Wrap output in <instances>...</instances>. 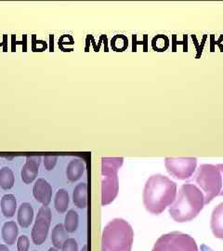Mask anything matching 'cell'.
Returning <instances> with one entry per match:
<instances>
[{"instance_id":"6da1fadb","label":"cell","mask_w":223,"mask_h":251,"mask_svg":"<svg viewBox=\"0 0 223 251\" xmlns=\"http://www.w3.org/2000/svg\"><path fill=\"white\" fill-rule=\"evenodd\" d=\"M175 181L162 174L147 179L143 190V205L152 215H160L175 201L178 193Z\"/></svg>"},{"instance_id":"7a4b0ae2","label":"cell","mask_w":223,"mask_h":251,"mask_svg":"<svg viewBox=\"0 0 223 251\" xmlns=\"http://www.w3.org/2000/svg\"><path fill=\"white\" fill-rule=\"evenodd\" d=\"M204 193L192 183H184L170 206V215L175 222L183 224L193 221L205 206Z\"/></svg>"},{"instance_id":"3957f363","label":"cell","mask_w":223,"mask_h":251,"mask_svg":"<svg viewBox=\"0 0 223 251\" xmlns=\"http://www.w3.org/2000/svg\"><path fill=\"white\" fill-rule=\"evenodd\" d=\"M133 241L131 225L123 219H114L103 228L101 251H131Z\"/></svg>"},{"instance_id":"277c9868","label":"cell","mask_w":223,"mask_h":251,"mask_svg":"<svg viewBox=\"0 0 223 251\" xmlns=\"http://www.w3.org/2000/svg\"><path fill=\"white\" fill-rule=\"evenodd\" d=\"M122 157L101 158V205L107 206L116 199L119 191L117 172L122 167Z\"/></svg>"},{"instance_id":"5b68a950","label":"cell","mask_w":223,"mask_h":251,"mask_svg":"<svg viewBox=\"0 0 223 251\" xmlns=\"http://www.w3.org/2000/svg\"><path fill=\"white\" fill-rule=\"evenodd\" d=\"M196 181L201 191L204 192L205 205H208L215 198L221 197L223 191V174L218 165H201L196 174Z\"/></svg>"},{"instance_id":"8992f818","label":"cell","mask_w":223,"mask_h":251,"mask_svg":"<svg viewBox=\"0 0 223 251\" xmlns=\"http://www.w3.org/2000/svg\"><path fill=\"white\" fill-rule=\"evenodd\" d=\"M152 251H199L196 240L189 234L171 232L160 236Z\"/></svg>"},{"instance_id":"52a82bcc","label":"cell","mask_w":223,"mask_h":251,"mask_svg":"<svg viewBox=\"0 0 223 251\" xmlns=\"http://www.w3.org/2000/svg\"><path fill=\"white\" fill-rule=\"evenodd\" d=\"M196 157H167L165 167L170 176L175 179H187L191 178L197 170Z\"/></svg>"},{"instance_id":"ba28073f","label":"cell","mask_w":223,"mask_h":251,"mask_svg":"<svg viewBox=\"0 0 223 251\" xmlns=\"http://www.w3.org/2000/svg\"><path fill=\"white\" fill-rule=\"evenodd\" d=\"M51 210L49 206H43L39 208L31 232L32 241L36 246L42 245L47 240L51 223Z\"/></svg>"},{"instance_id":"9c48e42d","label":"cell","mask_w":223,"mask_h":251,"mask_svg":"<svg viewBox=\"0 0 223 251\" xmlns=\"http://www.w3.org/2000/svg\"><path fill=\"white\" fill-rule=\"evenodd\" d=\"M33 195L37 202L49 206L52 198V187L45 179H38L33 187Z\"/></svg>"},{"instance_id":"30bf717a","label":"cell","mask_w":223,"mask_h":251,"mask_svg":"<svg viewBox=\"0 0 223 251\" xmlns=\"http://www.w3.org/2000/svg\"><path fill=\"white\" fill-rule=\"evenodd\" d=\"M41 163L40 156H27L26 162L23 166L21 176L25 183L30 184L36 179L38 169Z\"/></svg>"},{"instance_id":"8fae6325","label":"cell","mask_w":223,"mask_h":251,"mask_svg":"<svg viewBox=\"0 0 223 251\" xmlns=\"http://www.w3.org/2000/svg\"><path fill=\"white\" fill-rule=\"evenodd\" d=\"M210 228L216 238L223 240V202L216 206L212 211Z\"/></svg>"},{"instance_id":"7c38bea8","label":"cell","mask_w":223,"mask_h":251,"mask_svg":"<svg viewBox=\"0 0 223 251\" xmlns=\"http://www.w3.org/2000/svg\"><path fill=\"white\" fill-rule=\"evenodd\" d=\"M1 235L4 242L9 246H13L19 237L18 225L14 221L5 223L1 229Z\"/></svg>"},{"instance_id":"4fadbf2b","label":"cell","mask_w":223,"mask_h":251,"mask_svg":"<svg viewBox=\"0 0 223 251\" xmlns=\"http://www.w3.org/2000/svg\"><path fill=\"white\" fill-rule=\"evenodd\" d=\"M34 220V209L29 203H23L19 207L17 222L22 228L26 229Z\"/></svg>"},{"instance_id":"5bb4252c","label":"cell","mask_w":223,"mask_h":251,"mask_svg":"<svg viewBox=\"0 0 223 251\" xmlns=\"http://www.w3.org/2000/svg\"><path fill=\"white\" fill-rule=\"evenodd\" d=\"M73 202L78 208H86L88 206V185L86 182L78 183L73 193Z\"/></svg>"},{"instance_id":"9a60e30c","label":"cell","mask_w":223,"mask_h":251,"mask_svg":"<svg viewBox=\"0 0 223 251\" xmlns=\"http://www.w3.org/2000/svg\"><path fill=\"white\" fill-rule=\"evenodd\" d=\"M85 170H86V165L83 160H81L79 158L73 159L67 166V170H66L67 179L70 181H76L82 177Z\"/></svg>"},{"instance_id":"2e32d148","label":"cell","mask_w":223,"mask_h":251,"mask_svg":"<svg viewBox=\"0 0 223 251\" xmlns=\"http://www.w3.org/2000/svg\"><path fill=\"white\" fill-rule=\"evenodd\" d=\"M17 208L16 198L13 195H5L1 199V211L6 218H12Z\"/></svg>"},{"instance_id":"e0dca14e","label":"cell","mask_w":223,"mask_h":251,"mask_svg":"<svg viewBox=\"0 0 223 251\" xmlns=\"http://www.w3.org/2000/svg\"><path fill=\"white\" fill-rule=\"evenodd\" d=\"M54 206H55L56 210L60 214H63L67 211V208L69 206V194L66 190H64V189L58 190V192L55 196Z\"/></svg>"},{"instance_id":"ac0fdd59","label":"cell","mask_w":223,"mask_h":251,"mask_svg":"<svg viewBox=\"0 0 223 251\" xmlns=\"http://www.w3.org/2000/svg\"><path fill=\"white\" fill-rule=\"evenodd\" d=\"M67 239V232L63 224H58L52 230L51 242L54 248L60 250L63 247V243Z\"/></svg>"},{"instance_id":"d6986e66","label":"cell","mask_w":223,"mask_h":251,"mask_svg":"<svg viewBox=\"0 0 223 251\" xmlns=\"http://www.w3.org/2000/svg\"><path fill=\"white\" fill-rule=\"evenodd\" d=\"M79 223V217L77 212L74 209H70L64 219L63 226L66 230V232L69 233H74L78 228Z\"/></svg>"},{"instance_id":"ffe728a7","label":"cell","mask_w":223,"mask_h":251,"mask_svg":"<svg viewBox=\"0 0 223 251\" xmlns=\"http://www.w3.org/2000/svg\"><path fill=\"white\" fill-rule=\"evenodd\" d=\"M15 177L12 171L4 167L0 170V187L4 190H9L14 186Z\"/></svg>"},{"instance_id":"44dd1931","label":"cell","mask_w":223,"mask_h":251,"mask_svg":"<svg viewBox=\"0 0 223 251\" xmlns=\"http://www.w3.org/2000/svg\"><path fill=\"white\" fill-rule=\"evenodd\" d=\"M169 38L167 36L159 35L152 39V48L157 51H165L169 47Z\"/></svg>"},{"instance_id":"7402d4cb","label":"cell","mask_w":223,"mask_h":251,"mask_svg":"<svg viewBox=\"0 0 223 251\" xmlns=\"http://www.w3.org/2000/svg\"><path fill=\"white\" fill-rule=\"evenodd\" d=\"M17 250L18 251H28L30 248V240L25 234L19 236L17 239Z\"/></svg>"},{"instance_id":"603a6c76","label":"cell","mask_w":223,"mask_h":251,"mask_svg":"<svg viewBox=\"0 0 223 251\" xmlns=\"http://www.w3.org/2000/svg\"><path fill=\"white\" fill-rule=\"evenodd\" d=\"M62 251H78V245L74 238H67L63 243Z\"/></svg>"},{"instance_id":"cb8c5ba5","label":"cell","mask_w":223,"mask_h":251,"mask_svg":"<svg viewBox=\"0 0 223 251\" xmlns=\"http://www.w3.org/2000/svg\"><path fill=\"white\" fill-rule=\"evenodd\" d=\"M57 160H58V157H57V156H54V155L53 156H50V155L45 156V169H46L47 171H52L54 169V167H55V165H56V163H57Z\"/></svg>"},{"instance_id":"d4e9b609","label":"cell","mask_w":223,"mask_h":251,"mask_svg":"<svg viewBox=\"0 0 223 251\" xmlns=\"http://www.w3.org/2000/svg\"><path fill=\"white\" fill-rule=\"evenodd\" d=\"M0 251H9L8 246L4 244H0Z\"/></svg>"},{"instance_id":"484cf974","label":"cell","mask_w":223,"mask_h":251,"mask_svg":"<svg viewBox=\"0 0 223 251\" xmlns=\"http://www.w3.org/2000/svg\"><path fill=\"white\" fill-rule=\"evenodd\" d=\"M218 167L220 168V170L222 171V174H223V191H222L221 197H223V164H218Z\"/></svg>"},{"instance_id":"4316f807","label":"cell","mask_w":223,"mask_h":251,"mask_svg":"<svg viewBox=\"0 0 223 251\" xmlns=\"http://www.w3.org/2000/svg\"><path fill=\"white\" fill-rule=\"evenodd\" d=\"M202 251H212L210 248H208V247H206L205 245H203L202 246Z\"/></svg>"},{"instance_id":"83f0119b","label":"cell","mask_w":223,"mask_h":251,"mask_svg":"<svg viewBox=\"0 0 223 251\" xmlns=\"http://www.w3.org/2000/svg\"><path fill=\"white\" fill-rule=\"evenodd\" d=\"M48 251H59V250H58V249H56V248H54V247H52V248H50Z\"/></svg>"},{"instance_id":"f1b7e54d","label":"cell","mask_w":223,"mask_h":251,"mask_svg":"<svg viewBox=\"0 0 223 251\" xmlns=\"http://www.w3.org/2000/svg\"><path fill=\"white\" fill-rule=\"evenodd\" d=\"M88 251V246L85 245V246L82 248V251Z\"/></svg>"}]
</instances>
